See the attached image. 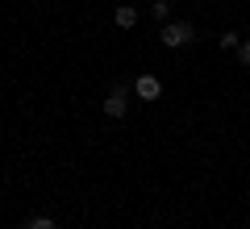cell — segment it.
<instances>
[{
  "label": "cell",
  "instance_id": "8",
  "mask_svg": "<svg viewBox=\"0 0 250 229\" xmlns=\"http://www.w3.org/2000/svg\"><path fill=\"white\" fill-rule=\"evenodd\" d=\"M238 62H242V67H250V38L238 46Z\"/></svg>",
  "mask_w": 250,
  "mask_h": 229
},
{
  "label": "cell",
  "instance_id": "6",
  "mask_svg": "<svg viewBox=\"0 0 250 229\" xmlns=\"http://www.w3.org/2000/svg\"><path fill=\"white\" fill-rule=\"evenodd\" d=\"M21 229H59V225H54V217H46V212H42V217H29Z\"/></svg>",
  "mask_w": 250,
  "mask_h": 229
},
{
  "label": "cell",
  "instance_id": "4",
  "mask_svg": "<svg viewBox=\"0 0 250 229\" xmlns=\"http://www.w3.org/2000/svg\"><path fill=\"white\" fill-rule=\"evenodd\" d=\"M113 21H117V29H134L138 25V9L134 4H121V9L113 13Z\"/></svg>",
  "mask_w": 250,
  "mask_h": 229
},
{
  "label": "cell",
  "instance_id": "2",
  "mask_svg": "<svg viewBox=\"0 0 250 229\" xmlns=\"http://www.w3.org/2000/svg\"><path fill=\"white\" fill-rule=\"evenodd\" d=\"M129 92H134V83H117V88L108 92V100H104V117L121 121V117L129 113Z\"/></svg>",
  "mask_w": 250,
  "mask_h": 229
},
{
  "label": "cell",
  "instance_id": "1",
  "mask_svg": "<svg viewBox=\"0 0 250 229\" xmlns=\"http://www.w3.org/2000/svg\"><path fill=\"white\" fill-rule=\"evenodd\" d=\"M196 38V29H192V21H167V25L159 29V42L171 46V50H179V46H188Z\"/></svg>",
  "mask_w": 250,
  "mask_h": 229
},
{
  "label": "cell",
  "instance_id": "5",
  "mask_svg": "<svg viewBox=\"0 0 250 229\" xmlns=\"http://www.w3.org/2000/svg\"><path fill=\"white\" fill-rule=\"evenodd\" d=\"M150 13H154V21L167 25V21H171V0H150Z\"/></svg>",
  "mask_w": 250,
  "mask_h": 229
},
{
  "label": "cell",
  "instance_id": "7",
  "mask_svg": "<svg viewBox=\"0 0 250 229\" xmlns=\"http://www.w3.org/2000/svg\"><path fill=\"white\" fill-rule=\"evenodd\" d=\"M217 42H221V50H238V46H242V38H238V29H225V34L217 38Z\"/></svg>",
  "mask_w": 250,
  "mask_h": 229
},
{
  "label": "cell",
  "instance_id": "3",
  "mask_svg": "<svg viewBox=\"0 0 250 229\" xmlns=\"http://www.w3.org/2000/svg\"><path fill=\"white\" fill-rule=\"evenodd\" d=\"M134 96L138 100H159L163 96V80L159 75H138L134 80Z\"/></svg>",
  "mask_w": 250,
  "mask_h": 229
}]
</instances>
